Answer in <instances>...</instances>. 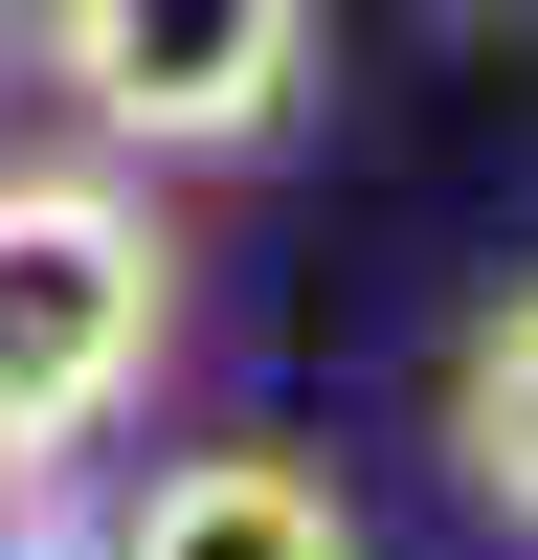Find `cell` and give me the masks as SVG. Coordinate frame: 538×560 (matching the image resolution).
<instances>
[{
    "mask_svg": "<svg viewBox=\"0 0 538 560\" xmlns=\"http://www.w3.org/2000/svg\"><path fill=\"white\" fill-rule=\"evenodd\" d=\"M179 337V247L134 179H0V448H90Z\"/></svg>",
    "mask_w": 538,
    "mask_h": 560,
    "instance_id": "1",
    "label": "cell"
},
{
    "mask_svg": "<svg viewBox=\"0 0 538 560\" xmlns=\"http://www.w3.org/2000/svg\"><path fill=\"white\" fill-rule=\"evenodd\" d=\"M45 68L113 158H247L314 90V0H45Z\"/></svg>",
    "mask_w": 538,
    "mask_h": 560,
    "instance_id": "2",
    "label": "cell"
},
{
    "mask_svg": "<svg viewBox=\"0 0 538 560\" xmlns=\"http://www.w3.org/2000/svg\"><path fill=\"white\" fill-rule=\"evenodd\" d=\"M90 560H359V516H337V471H292V448H179Z\"/></svg>",
    "mask_w": 538,
    "mask_h": 560,
    "instance_id": "3",
    "label": "cell"
},
{
    "mask_svg": "<svg viewBox=\"0 0 538 560\" xmlns=\"http://www.w3.org/2000/svg\"><path fill=\"white\" fill-rule=\"evenodd\" d=\"M448 471H471V516H516V538H538V269L448 337Z\"/></svg>",
    "mask_w": 538,
    "mask_h": 560,
    "instance_id": "4",
    "label": "cell"
},
{
    "mask_svg": "<svg viewBox=\"0 0 538 560\" xmlns=\"http://www.w3.org/2000/svg\"><path fill=\"white\" fill-rule=\"evenodd\" d=\"M0 560H90V516H68V448H0Z\"/></svg>",
    "mask_w": 538,
    "mask_h": 560,
    "instance_id": "5",
    "label": "cell"
},
{
    "mask_svg": "<svg viewBox=\"0 0 538 560\" xmlns=\"http://www.w3.org/2000/svg\"><path fill=\"white\" fill-rule=\"evenodd\" d=\"M0 45H23V23H0Z\"/></svg>",
    "mask_w": 538,
    "mask_h": 560,
    "instance_id": "6",
    "label": "cell"
}]
</instances>
